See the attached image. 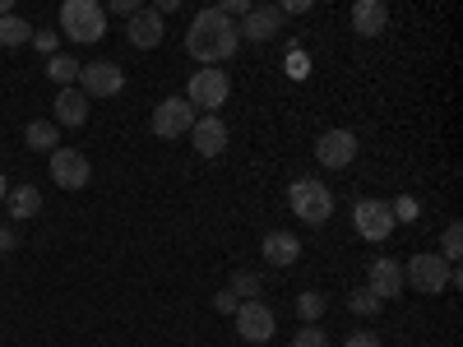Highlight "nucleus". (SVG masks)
Returning <instances> with one entry per match:
<instances>
[{"label":"nucleus","mask_w":463,"mask_h":347,"mask_svg":"<svg viewBox=\"0 0 463 347\" xmlns=\"http://www.w3.org/2000/svg\"><path fill=\"white\" fill-rule=\"evenodd\" d=\"M237 47H241V33H237V23H232L218 5L213 10H200L195 19H190V33H185V52L195 56L204 70L213 65H222V61H232L237 56Z\"/></svg>","instance_id":"obj_1"},{"label":"nucleus","mask_w":463,"mask_h":347,"mask_svg":"<svg viewBox=\"0 0 463 347\" xmlns=\"http://www.w3.org/2000/svg\"><path fill=\"white\" fill-rule=\"evenodd\" d=\"M288 209L297 213V222H311V227H325L334 218V190L316 176H297L288 185Z\"/></svg>","instance_id":"obj_2"},{"label":"nucleus","mask_w":463,"mask_h":347,"mask_svg":"<svg viewBox=\"0 0 463 347\" xmlns=\"http://www.w3.org/2000/svg\"><path fill=\"white\" fill-rule=\"evenodd\" d=\"M61 28L70 42H102L107 37V10L98 5V0H65L61 5Z\"/></svg>","instance_id":"obj_3"},{"label":"nucleus","mask_w":463,"mask_h":347,"mask_svg":"<svg viewBox=\"0 0 463 347\" xmlns=\"http://www.w3.org/2000/svg\"><path fill=\"white\" fill-rule=\"evenodd\" d=\"M403 287H417L427 296H440L445 287H454V264H445L436 250H421L403 264Z\"/></svg>","instance_id":"obj_4"},{"label":"nucleus","mask_w":463,"mask_h":347,"mask_svg":"<svg viewBox=\"0 0 463 347\" xmlns=\"http://www.w3.org/2000/svg\"><path fill=\"white\" fill-rule=\"evenodd\" d=\"M227 93H232V80L222 70H200V74H190V89H185V102L195 107V116L204 111V116H213L222 102H227Z\"/></svg>","instance_id":"obj_5"},{"label":"nucleus","mask_w":463,"mask_h":347,"mask_svg":"<svg viewBox=\"0 0 463 347\" xmlns=\"http://www.w3.org/2000/svg\"><path fill=\"white\" fill-rule=\"evenodd\" d=\"M195 107H190L185 98H163L158 107H153V135L158 139H181V135H190L195 130Z\"/></svg>","instance_id":"obj_6"},{"label":"nucleus","mask_w":463,"mask_h":347,"mask_svg":"<svg viewBox=\"0 0 463 347\" xmlns=\"http://www.w3.org/2000/svg\"><path fill=\"white\" fill-rule=\"evenodd\" d=\"M357 153H362V139H357L353 130H325L320 144H316V158H320V167H329V172L353 167Z\"/></svg>","instance_id":"obj_7"},{"label":"nucleus","mask_w":463,"mask_h":347,"mask_svg":"<svg viewBox=\"0 0 463 347\" xmlns=\"http://www.w3.org/2000/svg\"><path fill=\"white\" fill-rule=\"evenodd\" d=\"M353 222H357V237L362 241H390L394 237V209L384 204V200H357Z\"/></svg>","instance_id":"obj_8"},{"label":"nucleus","mask_w":463,"mask_h":347,"mask_svg":"<svg viewBox=\"0 0 463 347\" xmlns=\"http://www.w3.org/2000/svg\"><path fill=\"white\" fill-rule=\"evenodd\" d=\"M80 84H84L80 89L84 98H116V93L126 89V70L116 65V61H93V65L80 70Z\"/></svg>","instance_id":"obj_9"},{"label":"nucleus","mask_w":463,"mask_h":347,"mask_svg":"<svg viewBox=\"0 0 463 347\" xmlns=\"http://www.w3.org/2000/svg\"><path fill=\"white\" fill-rule=\"evenodd\" d=\"M89 176H93V163L84 158L80 148H56V153H52V181H56L61 190H84Z\"/></svg>","instance_id":"obj_10"},{"label":"nucleus","mask_w":463,"mask_h":347,"mask_svg":"<svg viewBox=\"0 0 463 347\" xmlns=\"http://www.w3.org/2000/svg\"><path fill=\"white\" fill-rule=\"evenodd\" d=\"M232 320H237V333H241L246 342H255V347L274 338V311H269L264 301H241Z\"/></svg>","instance_id":"obj_11"},{"label":"nucleus","mask_w":463,"mask_h":347,"mask_svg":"<svg viewBox=\"0 0 463 347\" xmlns=\"http://www.w3.org/2000/svg\"><path fill=\"white\" fill-rule=\"evenodd\" d=\"M279 28H283V10H279V5H255V10L237 23L241 42H269V37H279Z\"/></svg>","instance_id":"obj_12"},{"label":"nucleus","mask_w":463,"mask_h":347,"mask_svg":"<svg viewBox=\"0 0 463 347\" xmlns=\"http://www.w3.org/2000/svg\"><path fill=\"white\" fill-rule=\"evenodd\" d=\"M227 126L218 121V116H200V121H195V130H190V144H195V153H200V158H222V153H227Z\"/></svg>","instance_id":"obj_13"},{"label":"nucleus","mask_w":463,"mask_h":347,"mask_svg":"<svg viewBox=\"0 0 463 347\" xmlns=\"http://www.w3.org/2000/svg\"><path fill=\"white\" fill-rule=\"evenodd\" d=\"M366 292H375L380 301H390L403 292V264L399 259H371V274H366Z\"/></svg>","instance_id":"obj_14"},{"label":"nucleus","mask_w":463,"mask_h":347,"mask_svg":"<svg viewBox=\"0 0 463 347\" xmlns=\"http://www.w3.org/2000/svg\"><path fill=\"white\" fill-rule=\"evenodd\" d=\"M52 111H56V126L80 130V126L89 121V98H84L80 89H61V93H56V102H52Z\"/></svg>","instance_id":"obj_15"},{"label":"nucleus","mask_w":463,"mask_h":347,"mask_svg":"<svg viewBox=\"0 0 463 347\" xmlns=\"http://www.w3.org/2000/svg\"><path fill=\"white\" fill-rule=\"evenodd\" d=\"M126 37H130L135 52H153V47L163 42V19L153 14V10H139V14L126 23Z\"/></svg>","instance_id":"obj_16"},{"label":"nucleus","mask_w":463,"mask_h":347,"mask_svg":"<svg viewBox=\"0 0 463 347\" xmlns=\"http://www.w3.org/2000/svg\"><path fill=\"white\" fill-rule=\"evenodd\" d=\"M353 28H357V37H384V28H390V10H384L380 0H357L353 5Z\"/></svg>","instance_id":"obj_17"},{"label":"nucleus","mask_w":463,"mask_h":347,"mask_svg":"<svg viewBox=\"0 0 463 347\" xmlns=\"http://www.w3.org/2000/svg\"><path fill=\"white\" fill-rule=\"evenodd\" d=\"M264 259L274 268H292L301 259V241L292 237V231H269L264 237Z\"/></svg>","instance_id":"obj_18"},{"label":"nucleus","mask_w":463,"mask_h":347,"mask_svg":"<svg viewBox=\"0 0 463 347\" xmlns=\"http://www.w3.org/2000/svg\"><path fill=\"white\" fill-rule=\"evenodd\" d=\"M5 204H10V218L14 222H28V218L43 213V190H37V185H14L10 195H5Z\"/></svg>","instance_id":"obj_19"},{"label":"nucleus","mask_w":463,"mask_h":347,"mask_svg":"<svg viewBox=\"0 0 463 347\" xmlns=\"http://www.w3.org/2000/svg\"><path fill=\"white\" fill-rule=\"evenodd\" d=\"M24 144H28V148H47V153H56V148H61V126H56V121H28Z\"/></svg>","instance_id":"obj_20"},{"label":"nucleus","mask_w":463,"mask_h":347,"mask_svg":"<svg viewBox=\"0 0 463 347\" xmlns=\"http://www.w3.org/2000/svg\"><path fill=\"white\" fill-rule=\"evenodd\" d=\"M80 70H84V65L74 61V56H61V52H56V56L47 61V80L61 84V89H74V84H80Z\"/></svg>","instance_id":"obj_21"},{"label":"nucleus","mask_w":463,"mask_h":347,"mask_svg":"<svg viewBox=\"0 0 463 347\" xmlns=\"http://www.w3.org/2000/svg\"><path fill=\"white\" fill-rule=\"evenodd\" d=\"M24 42H33V28H28V19L5 14V19H0V47H24Z\"/></svg>","instance_id":"obj_22"},{"label":"nucleus","mask_w":463,"mask_h":347,"mask_svg":"<svg viewBox=\"0 0 463 347\" xmlns=\"http://www.w3.org/2000/svg\"><path fill=\"white\" fill-rule=\"evenodd\" d=\"M458 255H463V227L449 222L445 237H440V259H445V264H458Z\"/></svg>","instance_id":"obj_23"},{"label":"nucleus","mask_w":463,"mask_h":347,"mask_svg":"<svg viewBox=\"0 0 463 347\" xmlns=\"http://www.w3.org/2000/svg\"><path fill=\"white\" fill-rule=\"evenodd\" d=\"M297 315H301V324H316L325 315V296L320 292H301L297 296Z\"/></svg>","instance_id":"obj_24"},{"label":"nucleus","mask_w":463,"mask_h":347,"mask_svg":"<svg viewBox=\"0 0 463 347\" xmlns=\"http://www.w3.org/2000/svg\"><path fill=\"white\" fill-rule=\"evenodd\" d=\"M380 296L375 292H366V287H357L353 296H347V311H353V315H380Z\"/></svg>","instance_id":"obj_25"},{"label":"nucleus","mask_w":463,"mask_h":347,"mask_svg":"<svg viewBox=\"0 0 463 347\" xmlns=\"http://www.w3.org/2000/svg\"><path fill=\"white\" fill-rule=\"evenodd\" d=\"M227 292L237 296V301H255V296H260V278L241 268V274H232V287H227Z\"/></svg>","instance_id":"obj_26"},{"label":"nucleus","mask_w":463,"mask_h":347,"mask_svg":"<svg viewBox=\"0 0 463 347\" xmlns=\"http://www.w3.org/2000/svg\"><path fill=\"white\" fill-rule=\"evenodd\" d=\"M292 347H329V333H325L320 324H301V329L292 333Z\"/></svg>","instance_id":"obj_27"},{"label":"nucleus","mask_w":463,"mask_h":347,"mask_svg":"<svg viewBox=\"0 0 463 347\" xmlns=\"http://www.w3.org/2000/svg\"><path fill=\"white\" fill-rule=\"evenodd\" d=\"M33 47L52 61V56H56V47H61V33H56V28H33Z\"/></svg>","instance_id":"obj_28"},{"label":"nucleus","mask_w":463,"mask_h":347,"mask_svg":"<svg viewBox=\"0 0 463 347\" xmlns=\"http://www.w3.org/2000/svg\"><path fill=\"white\" fill-rule=\"evenodd\" d=\"M343 347H384L375 333H366V329H357V333H347V342Z\"/></svg>","instance_id":"obj_29"},{"label":"nucleus","mask_w":463,"mask_h":347,"mask_svg":"<svg viewBox=\"0 0 463 347\" xmlns=\"http://www.w3.org/2000/svg\"><path fill=\"white\" fill-rule=\"evenodd\" d=\"M237 305H241V301L232 296V292H218V296H213V311H222V315H237Z\"/></svg>","instance_id":"obj_30"},{"label":"nucleus","mask_w":463,"mask_h":347,"mask_svg":"<svg viewBox=\"0 0 463 347\" xmlns=\"http://www.w3.org/2000/svg\"><path fill=\"white\" fill-rule=\"evenodd\" d=\"M144 5H139V0H111V14H126V19H135Z\"/></svg>","instance_id":"obj_31"},{"label":"nucleus","mask_w":463,"mask_h":347,"mask_svg":"<svg viewBox=\"0 0 463 347\" xmlns=\"http://www.w3.org/2000/svg\"><path fill=\"white\" fill-rule=\"evenodd\" d=\"M19 246V237H14V227H0V255H10Z\"/></svg>","instance_id":"obj_32"},{"label":"nucleus","mask_w":463,"mask_h":347,"mask_svg":"<svg viewBox=\"0 0 463 347\" xmlns=\"http://www.w3.org/2000/svg\"><path fill=\"white\" fill-rule=\"evenodd\" d=\"M5 195H10V181H5V172H0V204H5Z\"/></svg>","instance_id":"obj_33"},{"label":"nucleus","mask_w":463,"mask_h":347,"mask_svg":"<svg viewBox=\"0 0 463 347\" xmlns=\"http://www.w3.org/2000/svg\"><path fill=\"white\" fill-rule=\"evenodd\" d=\"M5 14H14V5H10V0H0V19H5Z\"/></svg>","instance_id":"obj_34"}]
</instances>
